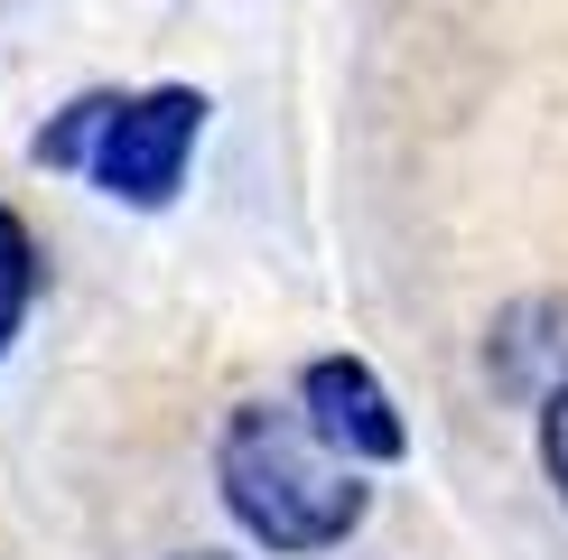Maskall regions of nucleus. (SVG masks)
<instances>
[{
    "label": "nucleus",
    "instance_id": "2",
    "mask_svg": "<svg viewBox=\"0 0 568 560\" xmlns=\"http://www.w3.org/2000/svg\"><path fill=\"white\" fill-rule=\"evenodd\" d=\"M205 93L196 84H140V93H75V103L57 112L38 140H29V159L38 169H75L93 178L112 206H140V216H159V206L186 187V159H196V140H205Z\"/></svg>",
    "mask_w": 568,
    "mask_h": 560
},
{
    "label": "nucleus",
    "instance_id": "1",
    "mask_svg": "<svg viewBox=\"0 0 568 560\" xmlns=\"http://www.w3.org/2000/svg\"><path fill=\"white\" fill-rule=\"evenodd\" d=\"M215 486L233 504V523L262 551H336L354 542L373 486L364 467L336 458L317 430H307L298 402H243L215 439Z\"/></svg>",
    "mask_w": 568,
    "mask_h": 560
},
{
    "label": "nucleus",
    "instance_id": "6",
    "mask_svg": "<svg viewBox=\"0 0 568 560\" xmlns=\"http://www.w3.org/2000/svg\"><path fill=\"white\" fill-rule=\"evenodd\" d=\"M178 560H224V551H178Z\"/></svg>",
    "mask_w": 568,
    "mask_h": 560
},
{
    "label": "nucleus",
    "instance_id": "5",
    "mask_svg": "<svg viewBox=\"0 0 568 560\" xmlns=\"http://www.w3.org/2000/svg\"><path fill=\"white\" fill-rule=\"evenodd\" d=\"M540 467H550V486L568 496V383L540 392Z\"/></svg>",
    "mask_w": 568,
    "mask_h": 560
},
{
    "label": "nucleus",
    "instance_id": "3",
    "mask_svg": "<svg viewBox=\"0 0 568 560\" xmlns=\"http://www.w3.org/2000/svg\"><path fill=\"white\" fill-rule=\"evenodd\" d=\"M298 411H307V430H317L336 458H354V467H392L400 449H410L383 373H373L364 356H317L298 373Z\"/></svg>",
    "mask_w": 568,
    "mask_h": 560
},
{
    "label": "nucleus",
    "instance_id": "4",
    "mask_svg": "<svg viewBox=\"0 0 568 560\" xmlns=\"http://www.w3.org/2000/svg\"><path fill=\"white\" fill-rule=\"evenodd\" d=\"M29 299H38V243H29V224L0 206V356H10V337L29 327Z\"/></svg>",
    "mask_w": 568,
    "mask_h": 560
}]
</instances>
